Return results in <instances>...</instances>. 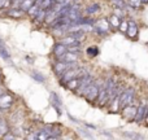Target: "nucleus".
I'll return each mask as SVG.
<instances>
[{
	"mask_svg": "<svg viewBox=\"0 0 148 140\" xmlns=\"http://www.w3.org/2000/svg\"><path fill=\"white\" fill-rule=\"evenodd\" d=\"M66 52H68V47L65 46V44H62L61 42H59V43L55 44V47H53V55H55V57H56L57 60L61 59V57L64 56Z\"/></svg>",
	"mask_w": 148,
	"mask_h": 140,
	"instance_id": "9",
	"label": "nucleus"
},
{
	"mask_svg": "<svg viewBox=\"0 0 148 140\" xmlns=\"http://www.w3.org/2000/svg\"><path fill=\"white\" fill-rule=\"evenodd\" d=\"M51 104H52V107L57 110V113L61 114V109H60V107L62 105V102H61V100H60V97L57 96L56 92H51Z\"/></svg>",
	"mask_w": 148,
	"mask_h": 140,
	"instance_id": "12",
	"label": "nucleus"
},
{
	"mask_svg": "<svg viewBox=\"0 0 148 140\" xmlns=\"http://www.w3.org/2000/svg\"><path fill=\"white\" fill-rule=\"evenodd\" d=\"M144 121H146V125L148 126V108H147V113H146V118H144Z\"/></svg>",
	"mask_w": 148,
	"mask_h": 140,
	"instance_id": "37",
	"label": "nucleus"
},
{
	"mask_svg": "<svg viewBox=\"0 0 148 140\" xmlns=\"http://www.w3.org/2000/svg\"><path fill=\"white\" fill-rule=\"evenodd\" d=\"M26 140H36V136H35V132H33V134H30V135L27 136V139Z\"/></svg>",
	"mask_w": 148,
	"mask_h": 140,
	"instance_id": "35",
	"label": "nucleus"
},
{
	"mask_svg": "<svg viewBox=\"0 0 148 140\" xmlns=\"http://www.w3.org/2000/svg\"><path fill=\"white\" fill-rule=\"evenodd\" d=\"M48 140H60V138H59V136H51Z\"/></svg>",
	"mask_w": 148,
	"mask_h": 140,
	"instance_id": "38",
	"label": "nucleus"
},
{
	"mask_svg": "<svg viewBox=\"0 0 148 140\" xmlns=\"http://www.w3.org/2000/svg\"><path fill=\"white\" fill-rule=\"evenodd\" d=\"M84 125H86V126H87V127H88V128H92V130H95V128H96V127H95L94 125H90V123H84Z\"/></svg>",
	"mask_w": 148,
	"mask_h": 140,
	"instance_id": "36",
	"label": "nucleus"
},
{
	"mask_svg": "<svg viewBox=\"0 0 148 140\" xmlns=\"http://www.w3.org/2000/svg\"><path fill=\"white\" fill-rule=\"evenodd\" d=\"M113 14H116L117 17H120L121 20H125L126 10L125 9H121V8H114V9H113Z\"/></svg>",
	"mask_w": 148,
	"mask_h": 140,
	"instance_id": "29",
	"label": "nucleus"
},
{
	"mask_svg": "<svg viewBox=\"0 0 148 140\" xmlns=\"http://www.w3.org/2000/svg\"><path fill=\"white\" fill-rule=\"evenodd\" d=\"M108 21H109L110 27H112L113 30H118V27H120V23H121V21H122V20L112 13V14L109 16V18H108Z\"/></svg>",
	"mask_w": 148,
	"mask_h": 140,
	"instance_id": "16",
	"label": "nucleus"
},
{
	"mask_svg": "<svg viewBox=\"0 0 148 140\" xmlns=\"http://www.w3.org/2000/svg\"><path fill=\"white\" fill-rule=\"evenodd\" d=\"M86 74H88V69H87V68H83V66H81V65H75V66L70 68L69 70L65 71V73L60 76V78H61L60 82H61L62 84H66L68 82L72 81V79L83 76V75H86Z\"/></svg>",
	"mask_w": 148,
	"mask_h": 140,
	"instance_id": "1",
	"label": "nucleus"
},
{
	"mask_svg": "<svg viewBox=\"0 0 148 140\" xmlns=\"http://www.w3.org/2000/svg\"><path fill=\"white\" fill-rule=\"evenodd\" d=\"M46 9H43V8H40L38 12V14L34 17V22L36 23V25H39V23H43L44 20H46Z\"/></svg>",
	"mask_w": 148,
	"mask_h": 140,
	"instance_id": "20",
	"label": "nucleus"
},
{
	"mask_svg": "<svg viewBox=\"0 0 148 140\" xmlns=\"http://www.w3.org/2000/svg\"><path fill=\"white\" fill-rule=\"evenodd\" d=\"M56 4V1L55 0H43V3H42V8L43 9H52L53 8V5Z\"/></svg>",
	"mask_w": 148,
	"mask_h": 140,
	"instance_id": "27",
	"label": "nucleus"
},
{
	"mask_svg": "<svg viewBox=\"0 0 148 140\" xmlns=\"http://www.w3.org/2000/svg\"><path fill=\"white\" fill-rule=\"evenodd\" d=\"M118 30L121 31V33L126 34V31H127V21L126 20H122L120 23V27H118Z\"/></svg>",
	"mask_w": 148,
	"mask_h": 140,
	"instance_id": "31",
	"label": "nucleus"
},
{
	"mask_svg": "<svg viewBox=\"0 0 148 140\" xmlns=\"http://www.w3.org/2000/svg\"><path fill=\"white\" fill-rule=\"evenodd\" d=\"M56 3H66V1H69V0H55Z\"/></svg>",
	"mask_w": 148,
	"mask_h": 140,
	"instance_id": "39",
	"label": "nucleus"
},
{
	"mask_svg": "<svg viewBox=\"0 0 148 140\" xmlns=\"http://www.w3.org/2000/svg\"><path fill=\"white\" fill-rule=\"evenodd\" d=\"M13 104V96L12 94H8V92H4V94L0 95V109H9Z\"/></svg>",
	"mask_w": 148,
	"mask_h": 140,
	"instance_id": "8",
	"label": "nucleus"
},
{
	"mask_svg": "<svg viewBox=\"0 0 148 140\" xmlns=\"http://www.w3.org/2000/svg\"><path fill=\"white\" fill-rule=\"evenodd\" d=\"M110 29L112 27H110V23L108 21V18H100L94 25V31L100 36H107Z\"/></svg>",
	"mask_w": 148,
	"mask_h": 140,
	"instance_id": "4",
	"label": "nucleus"
},
{
	"mask_svg": "<svg viewBox=\"0 0 148 140\" xmlns=\"http://www.w3.org/2000/svg\"><path fill=\"white\" fill-rule=\"evenodd\" d=\"M99 10H100L99 3H92L91 5H88V7L84 9V13H86V16H92V14H95V13H97Z\"/></svg>",
	"mask_w": 148,
	"mask_h": 140,
	"instance_id": "17",
	"label": "nucleus"
},
{
	"mask_svg": "<svg viewBox=\"0 0 148 140\" xmlns=\"http://www.w3.org/2000/svg\"><path fill=\"white\" fill-rule=\"evenodd\" d=\"M110 1H112V3H114V1H118V0H110Z\"/></svg>",
	"mask_w": 148,
	"mask_h": 140,
	"instance_id": "42",
	"label": "nucleus"
},
{
	"mask_svg": "<svg viewBox=\"0 0 148 140\" xmlns=\"http://www.w3.org/2000/svg\"><path fill=\"white\" fill-rule=\"evenodd\" d=\"M34 3H35V0H22V3L20 4V8L23 10V12H27V10L34 5Z\"/></svg>",
	"mask_w": 148,
	"mask_h": 140,
	"instance_id": "22",
	"label": "nucleus"
},
{
	"mask_svg": "<svg viewBox=\"0 0 148 140\" xmlns=\"http://www.w3.org/2000/svg\"><path fill=\"white\" fill-rule=\"evenodd\" d=\"M0 57H1V59H4L5 61H9V60H10L9 52L4 48V46H0Z\"/></svg>",
	"mask_w": 148,
	"mask_h": 140,
	"instance_id": "28",
	"label": "nucleus"
},
{
	"mask_svg": "<svg viewBox=\"0 0 148 140\" xmlns=\"http://www.w3.org/2000/svg\"><path fill=\"white\" fill-rule=\"evenodd\" d=\"M31 78L35 79L36 82H40V83H44V81H46V78H44L40 73H36V71H33V73H31Z\"/></svg>",
	"mask_w": 148,
	"mask_h": 140,
	"instance_id": "30",
	"label": "nucleus"
},
{
	"mask_svg": "<svg viewBox=\"0 0 148 140\" xmlns=\"http://www.w3.org/2000/svg\"><path fill=\"white\" fill-rule=\"evenodd\" d=\"M10 5V0H0V9H4V8L9 7Z\"/></svg>",
	"mask_w": 148,
	"mask_h": 140,
	"instance_id": "33",
	"label": "nucleus"
},
{
	"mask_svg": "<svg viewBox=\"0 0 148 140\" xmlns=\"http://www.w3.org/2000/svg\"><path fill=\"white\" fill-rule=\"evenodd\" d=\"M78 131H79V132H81L83 136H86L87 139H90V140H94V136H92L90 132H87L86 130H82V128H78Z\"/></svg>",
	"mask_w": 148,
	"mask_h": 140,
	"instance_id": "32",
	"label": "nucleus"
},
{
	"mask_svg": "<svg viewBox=\"0 0 148 140\" xmlns=\"http://www.w3.org/2000/svg\"><path fill=\"white\" fill-rule=\"evenodd\" d=\"M147 108L148 105L146 104H142L138 107V109H136V115H135V122L136 123H142L144 121V118H146V113H147Z\"/></svg>",
	"mask_w": 148,
	"mask_h": 140,
	"instance_id": "10",
	"label": "nucleus"
},
{
	"mask_svg": "<svg viewBox=\"0 0 148 140\" xmlns=\"http://www.w3.org/2000/svg\"><path fill=\"white\" fill-rule=\"evenodd\" d=\"M134 97H135V89H134L133 87H127V88L123 89L120 95V108L121 109H123V108H126L127 105L133 104Z\"/></svg>",
	"mask_w": 148,
	"mask_h": 140,
	"instance_id": "3",
	"label": "nucleus"
},
{
	"mask_svg": "<svg viewBox=\"0 0 148 140\" xmlns=\"http://www.w3.org/2000/svg\"><path fill=\"white\" fill-rule=\"evenodd\" d=\"M147 47H148V43H147Z\"/></svg>",
	"mask_w": 148,
	"mask_h": 140,
	"instance_id": "44",
	"label": "nucleus"
},
{
	"mask_svg": "<svg viewBox=\"0 0 148 140\" xmlns=\"http://www.w3.org/2000/svg\"><path fill=\"white\" fill-rule=\"evenodd\" d=\"M3 140H17V138H16L13 134H10V132H7L4 136H3Z\"/></svg>",
	"mask_w": 148,
	"mask_h": 140,
	"instance_id": "34",
	"label": "nucleus"
},
{
	"mask_svg": "<svg viewBox=\"0 0 148 140\" xmlns=\"http://www.w3.org/2000/svg\"><path fill=\"white\" fill-rule=\"evenodd\" d=\"M39 9H40V7H39L38 4H35V3H34V5H33V7H31L30 9H29V10H27V12H26V13H27V14L30 16V17H33V18H34V17H35L36 14H38Z\"/></svg>",
	"mask_w": 148,
	"mask_h": 140,
	"instance_id": "25",
	"label": "nucleus"
},
{
	"mask_svg": "<svg viewBox=\"0 0 148 140\" xmlns=\"http://www.w3.org/2000/svg\"><path fill=\"white\" fill-rule=\"evenodd\" d=\"M100 86H101V82L100 81H94L86 89L83 91L82 96L90 102H94L97 100V96H99V91H100Z\"/></svg>",
	"mask_w": 148,
	"mask_h": 140,
	"instance_id": "2",
	"label": "nucleus"
},
{
	"mask_svg": "<svg viewBox=\"0 0 148 140\" xmlns=\"http://www.w3.org/2000/svg\"><path fill=\"white\" fill-rule=\"evenodd\" d=\"M142 3H143V5H147L148 4V0H142Z\"/></svg>",
	"mask_w": 148,
	"mask_h": 140,
	"instance_id": "40",
	"label": "nucleus"
},
{
	"mask_svg": "<svg viewBox=\"0 0 148 140\" xmlns=\"http://www.w3.org/2000/svg\"><path fill=\"white\" fill-rule=\"evenodd\" d=\"M72 1H74V3H77V0H72Z\"/></svg>",
	"mask_w": 148,
	"mask_h": 140,
	"instance_id": "43",
	"label": "nucleus"
},
{
	"mask_svg": "<svg viewBox=\"0 0 148 140\" xmlns=\"http://www.w3.org/2000/svg\"><path fill=\"white\" fill-rule=\"evenodd\" d=\"M139 34V26L138 23L134 20H127V31H126V35H127L129 39L131 40H136Z\"/></svg>",
	"mask_w": 148,
	"mask_h": 140,
	"instance_id": "6",
	"label": "nucleus"
},
{
	"mask_svg": "<svg viewBox=\"0 0 148 140\" xmlns=\"http://www.w3.org/2000/svg\"><path fill=\"white\" fill-rule=\"evenodd\" d=\"M86 53L88 55V56H91V57H95V56L99 55V48H97L96 46H91V47H88V48L86 49Z\"/></svg>",
	"mask_w": 148,
	"mask_h": 140,
	"instance_id": "26",
	"label": "nucleus"
},
{
	"mask_svg": "<svg viewBox=\"0 0 148 140\" xmlns=\"http://www.w3.org/2000/svg\"><path fill=\"white\" fill-rule=\"evenodd\" d=\"M123 136L129 140H144V136L139 132H135V131H125Z\"/></svg>",
	"mask_w": 148,
	"mask_h": 140,
	"instance_id": "15",
	"label": "nucleus"
},
{
	"mask_svg": "<svg viewBox=\"0 0 148 140\" xmlns=\"http://www.w3.org/2000/svg\"><path fill=\"white\" fill-rule=\"evenodd\" d=\"M126 3H127V5L131 9H139V8H142V5H143L142 0H126Z\"/></svg>",
	"mask_w": 148,
	"mask_h": 140,
	"instance_id": "23",
	"label": "nucleus"
},
{
	"mask_svg": "<svg viewBox=\"0 0 148 140\" xmlns=\"http://www.w3.org/2000/svg\"><path fill=\"white\" fill-rule=\"evenodd\" d=\"M56 17H57V13L55 12L53 9H47V12H46V20H44V23H48V25H51L52 21H53Z\"/></svg>",
	"mask_w": 148,
	"mask_h": 140,
	"instance_id": "21",
	"label": "nucleus"
},
{
	"mask_svg": "<svg viewBox=\"0 0 148 140\" xmlns=\"http://www.w3.org/2000/svg\"><path fill=\"white\" fill-rule=\"evenodd\" d=\"M61 61H65V62H78L79 60V53H75V52H69L68 51L64 56L61 57Z\"/></svg>",
	"mask_w": 148,
	"mask_h": 140,
	"instance_id": "13",
	"label": "nucleus"
},
{
	"mask_svg": "<svg viewBox=\"0 0 148 140\" xmlns=\"http://www.w3.org/2000/svg\"><path fill=\"white\" fill-rule=\"evenodd\" d=\"M61 42L62 44H65L66 47H74V46H81V43L82 42H79L77 38H74L73 35H66V36H64V38H61Z\"/></svg>",
	"mask_w": 148,
	"mask_h": 140,
	"instance_id": "11",
	"label": "nucleus"
},
{
	"mask_svg": "<svg viewBox=\"0 0 148 140\" xmlns=\"http://www.w3.org/2000/svg\"><path fill=\"white\" fill-rule=\"evenodd\" d=\"M23 10L21 9L20 7H13V8H10V9H8L7 10V14L9 16V17H13V18H21L23 16Z\"/></svg>",
	"mask_w": 148,
	"mask_h": 140,
	"instance_id": "14",
	"label": "nucleus"
},
{
	"mask_svg": "<svg viewBox=\"0 0 148 140\" xmlns=\"http://www.w3.org/2000/svg\"><path fill=\"white\" fill-rule=\"evenodd\" d=\"M8 132V123L3 118H0V138Z\"/></svg>",
	"mask_w": 148,
	"mask_h": 140,
	"instance_id": "24",
	"label": "nucleus"
},
{
	"mask_svg": "<svg viewBox=\"0 0 148 140\" xmlns=\"http://www.w3.org/2000/svg\"><path fill=\"white\" fill-rule=\"evenodd\" d=\"M75 65H78V62H65V61H61V60H57L53 64L52 69H53L55 74H56L57 76H61L65 71H68L70 68L75 66Z\"/></svg>",
	"mask_w": 148,
	"mask_h": 140,
	"instance_id": "5",
	"label": "nucleus"
},
{
	"mask_svg": "<svg viewBox=\"0 0 148 140\" xmlns=\"http://www.w3.org/2000/svg\"><path fill=\"white\" fill-rule=\"evenodd\" d=\"M109 112L110 113H118V110L121 109L120 108V96H116L112 101L109 102Z\"/></svg>",
	"mask_w": 148,
	"mask_h": 140,
	"instance_id": "18",
	"label": "nucleus"
},
{
	"mask_svg": "<svg viewBox=\"0 0 148 140\" xmlns=\"http://www.w3.org/2000/svg\"><path fill=\"white\" fill-rule=\"evenodd\" d=\"M1 76H3V75H1V71H0V82H1Z\"/></svg>",
	"mask_w": 148,
	"mask_h": 140,
	"instance_id": "41",
	"label": "nucleus"
},
{
	"mask_svg": "<svg viewBox=\"0 0 148 140\" xmlns=\"http://www.w3.org/2000/svg\"><path fill=\"white\" fill-rule=\"evenodd\" d=\"M136 109H138V107H135V105L130 104V105H127L126 108H123V109H121V110H122L123 117H125L126 120L129 121V122H131V121H135Z\"/></svg>",
	"mask_w": 148,
	"mask_h": 140,
	"instance_id": "7",
	"label": "nucleus"
},
{
	"mask_svg": "<svg viewBox=\"0 0 148 140\" xmlns=\"http://www.w3.org/2000/svg\"><path fill=\"white\" fill-rule=\"evenodd\" d=\"M81 78H82V76H79V78H74V79H72V81L68 82L65 86H66L69 89H72V91L75 92L77 88L79 87V84H81Z\"/></svg>",
	"mask_w": 148,
	"mask_h": 140,
	"instance_id": "19",
	"label": "nucleus"
}]
</instances>
